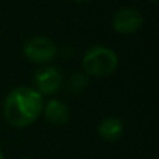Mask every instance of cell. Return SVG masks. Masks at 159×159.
<instances>
[{
    "mask_svg": "<svg viewBox=\"0 0 159 159\" xmlns=\"http://www.w3.org/2000/svg\"><path fill=\"white\" fill-rule=\"evenodd\" d=\"M124 126L120 119L117 117H106L99 123L98 133L103 140L106 141H116L123 134Z\"/></svg>",
    "mask_w": 159,
    "mask_h": 159,
    "instance_id": "obj_7",
    "label": "cell"
},
{
    "mask_svg": "<svg viewBox=\"0 0 159 159\" xmlns=\"http://www.w3.org/2000/svg\"><path fill=\"white\" fill-rule=\"evenodd\" d=\"M144 24V17L137 8L123 7L117 10L113 16L112 27L116 32L123 35H131L140 31Z\"/></svg>",
    "mask_w": 159,
    "mask_h": 159,
    "instance_id": "obj_4",
    "label": "cell"
},
{
    "mask_svg": "<svg viewBox=\"0 0 159 159\" xmlns=\"http://www.w3.org/2000/svg\"><path fill=\"white\" fill-rule=\"evenodd\" d=\"M119 66V57L113 49L107 46H93L85 52L82 57V67L88 75L106 77Z\"/></svg>",
    "mask_w": 159,
    "mask_h": 159,
    "instance_id": "obj_2",
    "label": "cell"
},
{
    "mask_svg": "<svg viewBox=\"0 0 159 159\" xmlns=\"http://www.w3.org/2000/svg\"><path fill=\"white\" fill-rule=\"evenodd\" d=\"M151 2H152V3H158V0H151Z\"/></svg>",
    "mask_w": 159,
    "mask_h": 159,
    "instance_id": "obj_11",
    "label": "cell"
},
{
    "mask_svg": "<svg viewBox=\"0 0 159 159\" xmlns=\"http://www.w3.org/2000/svg\"><path fill=\"white\" fill-rule=\"evenodd\" d=\"M22 52H24V56L30 61L38 64H45L55 59L56 53H57V48H56L55 42L50 38L34 36V38L28 39L24 43Z\"/></svg>",
    "mask_w": 159,
    "mask_h": 159,
    "instance_id": "obj_3",
    "label": "cell"
},
{
    "mask_svg": "<svg viewBox=\"0 0 159 159\" xmlns=\"http://www.w3.org/2000/svg\"><path fill=\"white\" fill-rule=\"evenodd\" d=\"M88 75L87 74H81V73H75L73 74L70 80L67 81V88L70 92L73 93H80L88 87Z\"/></svg>",
    "mask_w": 159,
    "mask_h": 159,
    "instance_id": "obj_8",
    "label": "cell"
},
{
    "mask_svg": "<svg viewBox=\"0 0 159 159\" xmlns=\"http://www.w3.org/2000/svg\"><path fill=\"white\" fill-rule=\"evenodd\" d=\"M43 110V98L31 87H18L4 99L3 115L14 127L31 126Z\"/></svg>",
    "mask_w": 159,
    "mask_h": 159,
    "instance_id": "obj_1",
    "label": "cell"
},
{
    "mask_svg": "<svg viewBox=\"0 0 159 159\" xmlns=\"http://www.w3.org/2000/svg\"><path fill=\"white\" fill-rule=\"evenodd\" d=\"M34 82H35V89L41 95H53L61 88L63 77L56 67L46 66L35 73Z\"/></svg>",
    "mask_w": 159,
    "mask_h": 159,
    "instance_id": "obj_5",
    "label": "cell"
},
{
    "mask_svg": "<svg viewBox=\"0 0 159 159\" xmlns=\"http://www.w3.org/2000/svg\"><path fill=\"white\" fill-rule=\"evenodd\" d=\"M21 159H30V158H21Z\"/></svg>",
    "mask_w": 159,
    "mask_h": 159,
    "instance_id": "obj_12",
    "label": "cell"
},
{
    "mask_svg": "<svg viewBox=\"0 0 159 159\" xmlns=\"http://www.w3.org/2000/svg\"><path fill=\"white\" fill-rule=\"evenodd\" d=\"M45 117L48 119V121L56 126H61L66 124L70 119V110L66 105L59 99H50L48 101V103L43 105Z\"/></svg>",
    "mask_w": 159,
    "mask_h": 159,
    "instance_id": "obj_6",
    "label": "cell"
},
{
    "mask_svg": "<svg viewBox=\"0 0 159 159\" xmlns=\"http://www.w3.org/2000/svg\"><path fill=\"white\" fill-rule=\"evenodd\" d=\"M0 159H4V155H3V152H2V149H0Z\"/></svg>",
    "mask_w": 159,
    "mask_h": 159,
    "instance_id": "obj_10",
    "label": "cell"
},
{
    "mask_svg": "<svg viewBox=\"0 0 159 159\" xmlns=\"http://www.w3.org/2000/svg\"><path fill=\"white\" fill-rule=\"evenodd\" d=\"M74 2H77V3H85V2H88V0H74Z\"/></svg>",
    "mask_w": 159,
    "mask_h": 159,
    "instance_id": "obj_9",
    "label": "cell"
}]
</instances>
